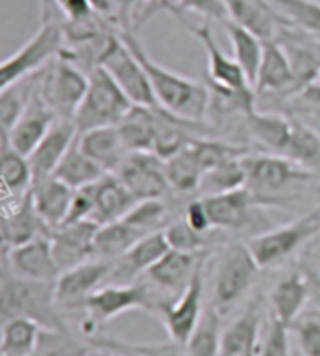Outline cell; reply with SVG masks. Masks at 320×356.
<instances>
[{
    "instance_id": "cell-1",
    "label": "cell",
    "mask_w": 320,
    "mask_h": 356,
    "mask_svg": "<svg viewBox=\"0 0 320 356\" xmlns=\"http://www.w3.org/2000/svg\"><path fill=\"white\" fill-rule=\"evenodd\" d=\"M121 38L130 47V51L136 55V58L147 72V78H149L155 98H157L158 108L183 119L187 123H205L211 104L210 89L194 79L185 78L177 72L158 65L157 60L151 58L149 53L145 51L140 38L132 33V29H123Z\"/></svg>"
},
{
    "instance_id": "cell-2",
    "label": "cell",
    "mask_w": 320,
    "mask_h": 356,
    "mask_svg": "<svg viewBox=\"0 0 320 356\" xmlns=\"http://www.w3.org/2000/svg\"><path fill=\"white\" fill-rule=\"evenodd\" d=\"M170 13L202 44L205 57H208V76L213 85V91L221 97L222 102H226L232 110H239L245 115L255 110V89L251 87L239 65L235 63V58L228 57L219 47L210 23L194 25L189 19H185L183 13Z\"/></svg>"
},
{
    "instance_id": "cell-3",
    "label": "cell",
    "mask_w": 320,
    "mask_h": 356,
    "mask_svg": "<svg viewBox=\"0 0 320 356\" xmlns=\"http://www.w3.org/2000/svg\"><path fill=\"white\" fill-rule=\"evenodd\" d=\"M17 317L33 318L51 330H66L68 324L55 302V281H28L10 273L0 275V328Z\"/></svg>"
},
{
    "instance_id": "cell-4",
    "label": "cell",
    "mask_w": 320,
    "mask_h": 356,
    "mask_svg": "<svg viewBox=\"0 0 320 356\" xmlns=\"http://www.w3.org/2000/svg\"><path fill=\"white\" fill-rule=\"evenodd\" d=\"M89 85V72L60 53L38 72L36 92L57 119H70L78 111Z\"/></svg>"
},
{
    "instance_id": "cell-5",
    "label": "cell",
    "mask_w": 320,
    "mask_h": 356,
    "mask_svg": "<svg viewBox=\"0 0 320 356\" xmlns=\"http://www.w3.org/2000/svg\"><path fill=\"white\" fill-rule=\"evenodd\" d=\"M132 106L134 104L121 91L110 74L102 66H94L89 70V85L74 115V124L78 132L100 127H117Z\"/></svg>"
},
{
    "instance_id": "cell-6",
    "label": "cell",
    "mask_w": 320,
    "mask_h": 356,
    "mask_svg": "<svg viewBox=\"0 0 320 356\" xmlns=\"http://www.w3.org/2000/svg\"><path fill=\"white\" fill-rule=\"evenodd\" d=\"M65 31L57 21H42L25 44L0 60V92L40 72L65 49Z\"/></svg>"
},
{
    "instance_id": "cell-7",
    "label": "cell",
    "mask_w": 320,
    "mask_h": 356,
    "mask_svg": "<svg viewBox=\"0 0 320 356\" xmlns=\"http://www.w3.org/2000/svg\"><path fill=\"white\" fill-rule=\"evenodd\" d=\"M132 309H155L149 289L144 283H106L81 305L85 313L81 332L92 339L106 324Z\"/></svg>"
},
{
    "instance_id": "cell-8",
    "label": "cell",
    "mask_w": 320,
    "mask_h": 356,
    "mask_svg": "<svg viewBox=\"0 0 320 356\" xmlns=\"http://www.w3.org/2000/svg\"><path fill=\"white\" fill-rule=\"evenodd\" d=\"M260 266L255 260L247 243L234 241L224 247L215 266L213 300L215 309L224 311L235 305L255 283Z\"/></svg>"
},
{
    "instance_id": "cell-9",
    "label": "cell",
    "mask_w": 320,
    "mask_h": 356,
    "mask_svg": "<svg viewBox=\"0 0 320 356\" xmlns=\"http://www.w3.org/2000/svg\"><path fill=\"white\" fill-rule=\"evenodd\" d=\"M96 66H102L110 74L134 106H147V108L158 106L147 72L136 55L130 51V47L124 44L121 34L113 33L108 38Z\"/></svg>"
},
{
    "instance_id": "cell-10",
    "label": "cell",
    "mask_w": 320,
    "mask_h": 356,
    "mask_svg": "<svg viewBox=\"0 0 320 356\" xmlns=\"http://www.w3.org/2000/svg\"><path fill=\"white\" fill-rule=\"evenodd\" d=\"M320 232V207L290 220L283 227L271 228L268 232L258 234L249 240V249L260 268L281 262L292 253H296L303 243L313 240Z\"/></svg>"
},
{
    "instance_id": "cell-11",
    "label": "cell",
    "mask_w": 320,
    "mask_h": 356,
    "mask_svg": "<svg viewBox=\"0 0 320 356\" xmlns=\"http://www.w3.org/2000/svg\"><path fill=\"white\" fill-rule=\"evenodd\" d=\"M243 166L247 183L245 187L253 195H277L283 188L290 187L292 183L308 181L313 172H309L300 164H296L287 156L275 155V153H260V155H245Z\"/></svg>"
},
{
    "instance_id": "cell-12",
    "label": "cell",
    "mask_w": 320,
    "mask_h": 356,
    "mask_svg": "<svg viewBox=\"0 0 320 356\" xmlns=\"http://www.w3.org/2000/svg\"><path fill=\"white\" fill-rule=\"evenodd\" d=\"M111 268H113L111 260L89 259L60 272L59 277L55 279V302L59 309L62 313L81 309L83 302L92 292L108 283Z\"/></svg>"
},
{
    "instance_id": "cell-13",
    "label": "cell",
    "mask_w": 320,
    "mask_h": 356,
    "mask_svg": "<svg viewBox=\"0 0 320 356\" xmlns=\"http://www.w3.org/2000/svg\"><path fill=\"white\" fill-rule=\"evenodd\" d=\"M203 264H205V257L200 260L189 285L185 286L183 292H179L176 302L158 305L170 341L179 347L187 343L203 313Z\"/></svg>"
},
{
    "instance_id": "cell-14",
    "label": "cell",
    "mask_w": 320,
    "mask_h": 356,
    "mask_svg": "<svg viewBox=\"0 0 320 356\" xmlns=\"http://www.w3.org/2000/svg\"><path fill=\"white\" fill-rule=\"evenodd\" d=\"M115 175L124 183V187L130 191L136 200L164 198L171 188L166 177L164 161L155 153H147V151L128 153Z\"/></svg>"
},
{
    "instance_id": "cell-15",
    "label": "cell",
    "mask_w": 320,
    "mask_h": 356,
    "mask_svg": "<svg viewBox=\"0 0 320 356\" xmlns=\"http://www.w3.org/2000/svg\"><path fill=\"white\" fill-rule=\"evenodd\" d=\"M4 272L28 281L53 283L59 277L60 270L53 257L49 232L12 247L4 257Z\"/></svg>"
},
{
    "instance_id": "cell-16",
    "label": "cell",
    "mask_w": 320,
    "mask_h": 356,
    "mask_svg": "<svg viewBox=\"0 0 320 356\" xmlns=\"http://www.w3.org/2000/svg\"><path fill=\"white\" fill-rule=\"evenodd\" d=\"M275 40L285 47L298 91L320 78V38L300 26L283 23ZM296 91V92H298Z\"/></svg>"
},
{
    "instance_id": "cell-17",
    "label": "cell",
    "mask_w": 320,
    "mask_h": 356,
    "mask_svg": "<svg viewBox=\"0 0 320 356\" xmlns=\"http://www.w3.org/2000/svg\"><path fill=\"white\" fill-rule=\"evenodd\" d=\"M99 227L94 220H79L49 232L53 257L60 272L92 259V241Z\"/></svg>"
},
{
    "instance_id": "cell-18",
    "label": "cell",
    "mask_w": 320,
    "mask_h": 356,
    "mask_svg": "<svg viewBox=\"0 0 320 356\" xmlns=\"http://www.w3.org/2000/svg\"><path fill=\"white\" fill-rule=\"evenodd\" d=\"M78 129L70 119H57L49 129L42 142L36 145V149L26 156L31 170H33L34 181L46 179L55 174V170L66 155V151L72 147V143L78 138Z\"/></svg>"
},
{
    "instance_id": "cell-19",
    "label": "cell",
    "mask_w": 320,
    "mask_h": 356,
    "mask_svg": "<svg viewBox=\"0 0 320 356\" xmlns=\"http://www.w3.org/2000/svg\"><path fill=\"white\" fill-rule=\"evenodd\" d=\"M296 87L294 72L288 60L285 47L277 40H266L264 42V53H262L260 68L256 76L255 92L256 95H294Z\"/></svg>"
},
{
    "instance_id": "cell-20",
    "label": "cell",
    "mask_w": 320,
    "mask_h": 356,
    "mask_svg": "<svg viewBox=\"0 0 320 356\" xmlns=\"http://www.w3.org/2000/svg\"><path fill=\"white\" fill-rule=\"evenodd\" d=\"M72 198L74 188L57 179L55 175L34 181L33 188H31L34 211L49 232L65 225Z\"/></svg>"
},
{
    "instance_id": "cell-21",
    "label": "cell",
    "mask_w": 320,
    "mask_h": 356,
    "mask_svg": "<svg viewBox=\"0 0 320 356\" xmlns=\"http://www.w3.org/2000/svg\"><path fill=\"white\" fill-rule=\"evenodd\" d=\"M168 251H170V245L164 236V230L145 234L144 238H140L121 259L113 260L108 283H123V279L136 277L137 273H145Z\"/></svg>"
},
{
    "instance_id": "cell-22",
    "label": "cell",
    "mask_w": 320,
    "mask_h": 356,
    "mask_svg": "<svg viewBox=\"0 0 320 356\" xmlns=\"http://www.w3.org/2000/svg\"><path fill=\"white\" fill-rule=\"evenodd\" d=\"M55 121H57V117L53 115V111L42 102L38 92L34 91L33 98L26 104L23 115L8 138V145L21 155L28 156L36 149V145L42 142V138L49 132Z\"/></svg>"
},
{
    "instance_id": "cell-23",
    "label": "cell",
    "mask_w": 320,
    "mask_h": 356,
    "mask_svg": "<svg viewBox=\"0 0 320 356\" xmlns=\"http://www.w3.org/2000/svg\"><path fill=\"white\" fill-rule=\"evenodd\" d=\"M311 294V281L301 272H290L277 281L271 291V317L290 328L300 318Z\"/></svg>"
},
{
    "instance_id": "cell-24",
    "label": "cell",
    "mask_w": 320,
    "mask_h": 356,
    "mask_svg": "<svg viewBox=\"0 0 320 356\" xmlns=\"http://www.w3.org/2000/svg\"><path fill=\"white\" fill-rule=\"evenodd\" d=\"M91 187L92 200H94L91 220L99 225L121 220L137 202L115 174L102 175Z\"/></svg>"
},
{
    "instance_id": "cell-25",
    "label": "cell",
    "mask_w": 320,
    "mask_h": 356,
    "mask_svg": "<svg viewBox=\"0 0 320 356\" xmlns=\"http://www.w3.org/2000/svg\"><path fill=\"white\" fill-rule=\"evenodd\" d=\"M78 143L81 151L96 162L106 174H115L130 153L126 149L117 127H100L79 132Z\"/></svg>"
},
{
    "instance_id": "cell-26",
    "label": "cell",
    "mask_w": 320,
    "mask_h": 356,
    "mask_svg": "<svg viewBox=\"0 0 320 356\" xmlns=\"http://www.w3.org/2000/svg\"><path fill=\"white\" fill-rule=\"evenodd\" d=\"M230 19L255 33L258 38L275 40L287 19L277 12L269 0H224Z\"/></svg>"
},
{
    "instance_id": "cell-27",
    "label": "cell",
    "mask_w": 320,
    "mask_h": 356,
    "mask_svg": "<svg viewBox=\"0 0 320 356\" xmlns=\"http://www.w3.org/2000/svg\"><path fill=\"white\" fill-rule=\"evenodd\" d=\"M203 257H205L203 253H183L170 249L151 266L145 275L153 285H157L162 291L183 292Z\"/></svg>"
},
{
    "instance_id": "cell-28",
    "label": "cell",
    "mask_w": 320,
    "mask_h": 356,
    "mask_svg": "<svg viewBox=\"0 0 320 356\" xmlns=\"http://www.w3.org/2000/svg\"><path fill=\"white\" fill-rule=\"evenodd\" d=\"M202 198L208 207L213 228L234 230V228H242L247 222L253 206V193L247 187L202 196Z\"/></svg>"
},
{
    "instance_id": "cell-29",
    "label": "cell",
    "mask_w": 320,
    "mask_h": 356,
    "mask_svg": "<svg viewBox=\"0 0 320 356\" xmlns=\"http://www.w3.org/2000/svg\"><path fill=\"white\" fill-rule=\"evenodd\" d=\"M260 311L258 305L251 304L242 315L222 330L221 356H242L260 345Z\"/></svg>"
},
{
    "instance_id": "cell-30",
    "label": "cell",
    "mask_w": 320,
    "mask_h": 356,
    "mask_svg": "<svg viewBox=\"0 0 320 356\" xmlns=\"http://www.w3.org/2000/svg\"><path fill=\"white\" fill-rule=\"evenodd\" d=\"M192 140L185 145L183 149H179L176 155H171L170 159L164 161L166 177H168L170 187L177 193H185V195L200 191L203 174H205Z\"/></svg>"
},
{
    "instance_id": "cell-31",
    "label": "cell",
    "mask_w": 320,
    "mask_h": 356,
    "mask_svg": "<svg viewBox=\"0 0 320 356\" xmlns=\"http://www.w3.org/2000/svg\"><path fill=\"white\" fill-rule=\"evenodd\" d=\"M157 108L132 106L128 113L117 124L119 134H121L126 149L130 151V153L132 151L153 153L155 130H157Z\"/></svg>"
},
{
    "instance_id": "cell-32",
    "label": "cell",
    "mask_w": 320,
    "mask_h": 356,
    "mask_svg": "<svg viewBox=\"0 0 320 356\" xmlns=\"http://www.w3.org/2000/svg\"><path fill=\"white\" fill-rule=\"evenodd\" d=\"M222 26L226 29V34H228L235 63L239 65L251 87L255 89L262 53H264V40L258 38L255 33H251L249 29L232 19L224 21Z\"/></svg>"
},
{
    "instance_id": "cell-33",
    "label": "cell",
    "mask_w": 320,
    "mask_h": 356,
    "mask_svg": "<svg viewBox=\"0 0 320 356\" xmlns=\"http://www.w3.org/2000/svg\"><path fill=\"white\" fill-rule=\"evenodd\" d=\"M245 123L251 136L260 142L269 153L283 155L287 147L290 129H292V117L279 115V113H266V111L253 110L245 115Z\"/></svg>"
},
{
    "instance_id": "cell-34",
    "label": "cell",
    "mask_w": 320,
    "mask_h": 356,
    "mask_svg": "<svg viewBox=\"0 0 320 356\" xmlns=\"http://www.w3.org/2000/svg\"><path fill=\"white\" fill-rule=\"evenodd\" d=\"M144 236L145 234L130 227L123 219L100 225L96 234H94V241H92V259L113 262V260L121 259Z\"/></svg>"
},
{
    "instance_id": "cell-35",
    "label": "cell",
    "mask_w": 320,
    "mask_h": 356,
    "mask_svg": "<svg viewBox=\"0 0 320 356\" xmlns=\"http://www.w3.org/2000/svg\"><path fill=\"white\" fill-rule=\"evenodd\" d=\"M53 175L62 183H66L70 188L78 191V188H83L91 183L99 181L102 175H106V172L81 151L78 138H76V142L72 143L70 149L66 151V155L62 156V161L59 162V166Z\"/></svg>"
},
{
    "instance_id": "cell-36",
    "label": "cell",
    "mask_w": 320,
    "mask_h": 356,
    "mask_svg": "<svg viewBox=\"0 0 320 356\" xmlns=\"http://www.w3.org/2000/svg\"><path fill=\"white\" fill-rule=\"evenodd\" d=\"M36 83H38V72L0 92V142L2 145H8V138L23 115L28 100L33 98Z\"/></svg>"
},
{
    "instance_id": "cell-37",
    "label": "cell",
    "mask_w": 320,
    "mask_h": 356,
    "mask_svg": "<svg viewBox=\"0 0 320 356\" xmlns=\"http://www.w3.org/2000/svg\"><path fill=\"white\" fill-rule=\"evenodd\" d=\"M42 328L33 318L17 317L0 328V355L33 356L38 347Z\"/></svg>"
},
{
    "instance_id": "cell-38",
    "label": "cell",
    "mask_w": 320,
    "mask_h": 356,
    "mask_svg": "<svg viewBox=\"0 0 320 356\" xmlns=\"http://www.w3.org/2000/svg\"><path fill=\"white\" fill-rule=\"evenodd\" d=\"M222 330L221 311L205 307L196 328L183 345L185 356H221Z\"/></svg>"
},
{
    "instance_id": "cell-39",
    "label": "cell",
    "mask_w": 320,
    "mask_h": 356,
    "mask_svg": "<svg viewBox=\"0 0 320 356\" xmlns=\"http://www.w3.org/2000/svg\"><path fill=\"white\" fill-rule=\"evenodd\" d=\"M247 175H245V166H243V156L237 159H228V161L217 164L215 168L208 170L203 174L200 191L203 196L219 195V193H228L235 188L245 187Z\"/></svg>"
},
{
    "instance_id": "cell-40",
    "label": "cell",
    "mask_w": 320,
    "mask_h": 356,
    "mask_svg": "<svg viewBox=\"0 0 320 356\" xmlns=\"http://www.w3.org/2000/svg\"><path fill=\"white\" fill-rule=\"evenodd\" d=\"M92 353V343H83L74 336L70 328L51 330L42 328L38 347L33 356H89Z\"/></svg>"
},
{
    "instance_id": "cell-41",
    "label": "cell",
    "mask_w": 320,
    "mask_h": 356,
    "mask_svg": "<svg viewBox=\"0 0 320 356\" xmlns=\"http://www.w3.org/2000/svg\"><path fill=\"white\" fill-rule=\"evenodd\" d=\"M290 25L320 38V0H269Z\"/></svg>"
},
{
    "instance_id": "cell-42",
    "label": "cell",
    "mask_w": 320,
    "mask_h": 356,
    "mask_svg": "<svg viewBox=\"0 0 320 356\" xmlns=\"http://www.w3.org/2000/svg\"><path fill=\"white\" fill-rule=\"evenodd\" d=\"M168 207L164 198H147V200H137L130 211L124 215L123 220L142 234H151L162 225Z\"/></svg>"
},
{
    "instance_id": "cell-43",
    "label": "cell",
    "mask_w": 320,
    "mask_h": 356,
    "mask_svg": "<svg viewBox=\"0 0 320 356\" xmlns=\"http://www.w3.org/2000/svg\"><path fill=\"white\" fill-rule=\"evenodd\" d=\"M158 4L166 12H194L202 17L221 21V23L230 19L224 0H176V2L158 0Z\"/></svg>"
},
{
    "instance_id": "cell-44",
    "label": "cell",
    "mask_w": 320,
    "mask_h": 356,
    "mask_svg": "<svg viewBox=\"0 0 320 356\" xmlns=\"http://www.w3.org/2000/svg\"><path fill=\"white\" fill-rule=\"evenodd\" d=\"M164 236L168 240V245L174 251H183V253H202L203 236L205 234L196 232L185 219L171 222L170 227L164 228Z\"/></svg>"
},
{
    "instance_id": "cell-45",
    "label": "cell",
    "mask_w": 320,
    "mask_h": 356,
    "mask_svg": "<svg viewBox=\"0 0 320 356\" xmlns=\"http://www.w3.org/2000/svg\"><path fill=\"white\" fill-rule=\"evenodd\" d=\"M288 106L300 121H319L320 123V81L305 85L303 89L288 97Z\"/></svg>"
},
{
    "instance_id": "cell-46",
    "label": "cell",
    "mask_w": 320,
    "mask_h": 356,
    "mask_svg": "<svg viewBox=\"0 0 320 356\" xmlns=\"http://www.w3.org/2000/svg\"><path fill=\"white\" fill-rule=\"evenodd\" d=\"M290 330H294L303 355L320 356V315H300V318L290 326Z\"/></svg>"
},
{
    "instance_id": "cell-47",
    "label": "cell",
    "mask_w": 320,
    "mask_h": 356,
    "mask_svg": "<svg viewBox=\"0 0 320 356\" xmlns=\"http://www.w3.org/2000/svg\"><path fill=\"white\" fill-rule=\"evenodd\" d=\"M285 324L269 317V324L258 345V356H290V339Z\"/></svg>"
},
{
    "instance_id": "cell-48",
    "label": "cell",
    "mask_w": 320,
    "mask_h": 356,
    "mask_svg": "<svg viewBox=\"0 0 320 356\" xmlns=\"http://www.w3.org/2000/svg\"><path fill=\"white\" fill-rule=\"evenodd\" d=\"M94 347L99 349H126L140 353L145 356H185L183 347L171 343L170 345H157V347H147V345H126L121 341H113V339H104V337H92L89 339Z\"/></svg>"
},
{
    "instance_id": "cell-49",
    "label": "cell",
    "mask_w": 320,
    "mask_h": 356,
    "mask_svg": "<svg viewBox=\"0 0 320 356\" xmlns=\"http://www.w3.org/2000/svg\"><path fill=\"white\" fill-rule=\"evenodd\" d=\"M185 220L200 234H205L208 230L213 228L203 198H194V200H190L187 204V207H185Z\"/></svg>"
},
{
    "instance_id": "cell-50",
    "label": "cell",
    "mask_w": 320,
    "mask_h": 356,
    "mask_svg": "<svg viewBox=\"0 0 320 356\" xmlns=\"http://www.w3.org/2000/svg\"><path fill=\"white\" fill-rule=\"evenodd\" d=\"M89 2L94 8V12L100 13L102 17H110L113 12V4H115V0H89Z\"/></svg>"
},
{
    "instance_id": "cell-51",
    "label": "cell",
    "mask_w": 320,
    "mask_h": 356,
    "mask_svg": "<svg viewBox=\"0 0 320 356\" xmlns=\"http://www.w3.org/2000/svg\"><path fill=\"white\" fill-rule=\"evenodd\" d=\"M110 353L108 355H89V356H145L140 355V353H134V350H126V349H108Z\"/></svg>"
},
{
    "instance_id": "cell-52",
    "label": "cell",
    "mask_w": 320,
    "mask_h": 356,
    "mask_svg": "<svg viewBox=\"0 0 320 356\" xmlns=\"http://www.w3.org/2000/svg\"><path fill=\"white\" fill-rule=\"evenodd\" d=\"M124 2H126V4H137V2H153V0H124Z\"/></svg>"
},
{
    "instance_id": "cell-53",
    "label": "cell",
    "mask_w": 320,
    "mask_h": 356,
    "mask_svg": "<svg viewBox=\"0 0 320 356\" xmlns=\"http://www.w3.org/2000/svg\"><path fill=\"white\" fill-rule=\"evenodd\" d=\"M242 356H258V349L249 350V353H245V355H242Z\"/></svg>"
},
{
    "instance_id": "cell-54",
    "label": "cell",
    "mask_w": 320,
    "mask_h": 356,
    "mask_svg": "<svg viewBox=\"0 0 320 356\" xmlns=\"http://www.w3.org/2000/svg\"><path fill=\"white\" fill-rule=\"evenodd\" d=\"M4 264H2V259H0V275H4Z\"/></svg>"
},
{
    "instance_id": "cell-55",
    "label": "cell",
    "mask_w": 320,
    "mask_h": 356,
    "mask_svg": "<svg viewBox=\"0 0 320 356\" xmlns=\"http://www.w3.org/2000/svg\"><path fill=\"white\" fill-rule=\"evenodd\" d=\"M0 147H2V142H0Z\"/></svg>"
},
{
    "instance_id": "cell-56",
    "label": "cell",
    "mask_w": 320,
    "mask_h": 356,
    "mask_svg": "<svg viewBox=\"0 0 320 356\" xmlns=\"http://www.w3.org/2000/svg\"><path fill=\"white\" fill-rule=\"evenodd\" d=\"M0 356H4V355H0Z\"/></svg>"
}]
</instances>
